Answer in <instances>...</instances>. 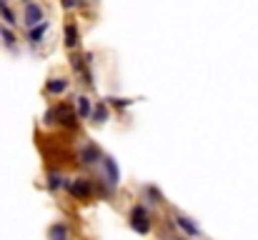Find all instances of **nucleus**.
<instances>
[{
  "instance_id": "obj_9",
  "label": "nucleus",
  "mask_w": 258,
  "mask_h": 240,
  "mask_svg": "<svg viewBox=\"0 0 258 240\" xmlns=\"http://www.w3.org/2000/svg\"><path fill=\"white\" fill-rule=\"evenodd\" d=\"M63 43H66L68 50H78L81 48V30H78L76 20H68L63 25Z\"/></svg>"
},
{
  "instance_id": "obj_11",
  "label": "nucleus",
  "mask_w": 258,
  "mask_h": 240,
  "mask_svg": "<svg viewBox=\"0 0 258 240\" xmlns=\"http://www.w3.org/2000/svg\"><path fill=\"white\" fill-rule=\"evenodd\" d=\"M93 125H105L110 120V108L105 105V100H98L93 103V110H90V118H88Z\"/></svg>"
},
{
  "instance_id": "obj_2",
  "label": "nucleus",
  "mask_w": 258,
  "mask_h": 240,
  "mask_svg": "<svg viewBox=\"0 0 258 240\" xmlns=\"http://www.w3.org/2000/svg\"><path fill=\"white\" fill-rule=\"evenodd\" d=\"M63 190L71 193L76 200H90V198L95 195V190H93V178H86V175L66 178V180H63Z\"/></svg>"
},
{
  "instance_id": "obj_20",
  "label": "nucleus",
  "mask_w": 258,
  "mask_h": 240,
  "mask_svg": "<svg viewBox=\"0 0 258 240\" xmlns=\"http://www.w3.org/2000/svg\"><path fill=\"white\" fill-rule=\"evenodd\" d=\"M60 8L63 10H81V8H88L86 0H60Z\"/></svg>"
},
{
  "instance_id": "obj_18",
  "label": "nucleus",
  "mask_w": 258,
  "mask_h": 240,
  "mask_svg": "<svg viewBox=\"0 0 258 240\" xmlns=\"http://www.w3.org/2000/svg\"><path fill=\"white\" fill-rule=\"evenodd\" d=\"M136 100H131V98H105V105L108 108H115V110H125V108H131Z\"/></svg>"
},
{
  "instance_id": "obj_6",
  "label": "nucleus",
  "mask_w": 258,
  "mask_h": 240,
  "mask_svg": "<svg viewBox=\"0 0 258 240\" xmlns=\"http://www.w3.org/2000/svg\"><path fill=\"white\" fill-rule=\"evenodd\" d=\"M43 20H45V8L38 0H30V3L23 5V25L25 28H33V25H38Z\"/></svg>"
},
{
  "instance_id": "obj_5",
  "label": "nucleus",
  "mask_w": 258,
  "mask_h": 240,
  "mask_svg": "<svg viewBox=\"0 0 258 240\" xmlns=\"http://www.w3.org/2000/svg\"><path fill=\"white\" fill-rule=\"evenodd\" d=\"M103 155H105V153H103V148H100L98 143L86 140V143H83V148L78 150V163H81V165H88V168H93V165H98V163H100Z\"/></svg>"
},
{
  "instance_id": "obj_15",
  "label": "nucleus",
  "mask_w": 258,
  "mask_h": 240,
  "mask_svg": "<svg viewBox=\"0 0 258 240\" xmlns=\"http://www.w3.org/2000/svg\"><path fill=\"white\" fill-rule=\"evenodd\" d=\"M90 110H93V100H90L88 95H78V98H76V113H78V118H81V120H88V118H90Z\"/></svg>"
},
{
  "instance_id": "obj_21",
  "label": "nucleus",
  "mask_w": 258,
  "mask_h": 240,
  "mask_svg": "<svg viewBox=\"0 0 258 240\" xmlns=\"http://www.w3.org/2000/svg\"><path fill=\"white\" fill-rule=\"evenodd\" d=\"M3 5H10V0H0V8H3Z\"/></svg>"
},
{
  "instance_id": "obj_16",
  "label": "nucleus",
  "mask_w": 258,
  "mask_h": 240,
  "mask_svg": "<svg viewBox=\"0 0 258 240\" xmlns=\"http://www.w3.org/2000/svg\"><path fill=\"white\" fill-rule=\"evenodd\" d=\"M0 20H3V25H8V28H13V30H15V25L20 23V20H18V13H15L10 5H3V8H0Z\"/></svg>"
},
{
  "instance_id": "obj_3",
  "label": "nucleus",
  "mask_w": 258,
  "mask_h": 240,
  "mask_svg": "<svg viewBox=\"0 0 258 240\" xmlns=\"http://www.w3.org/2000/svg\"><path fill=\"white\" fill-rule=\"evenodd\" d=\"M98 165H100V170H103V178H100V180H103V183H105L110 190H115V188L120 185V168H118L115 158L105 153V155L100 158V163H98Z\"/></svg>"
},
{
  "instance_id": "obj_10",
  "label": "nucleus",
  "mask_w": 258,
  "mask_h": 240,
  "mask_svg": "<svg viewBox=\"0 0 258 240\" xmlns=\"http://www.w3.org/2000/svg\"><path fill=\"white\" fill-rule=\"evenodd\" d=\"M68 88H71V80L66 78V75H55V78H48L45 88H43V93H45V95H53V98H58V95L68 93Z\"/></svg>"
},
{
  "instance_id": "obj_19",
  "label": "nucleus",
  "mask_w": 258,
  "mask_h": 240,
  "mask_svg": "<svg viewBox=\"0 0 258 240\" xmlns=\"http://www.w3.org/2000/svg\"><path fill=\"white\" fill-rule=\"evenodd\" d=\"M58 120H60V113H58V105H53V108H48V110H45V115H43V123H45V125H58Z\"/></svg>"
},
{
  "instance_id": "obj_22",
  "label": "nucleus",
  "mask_w": 258,
  "mask_h": 240,
  "mask_svg": "<svg viewBox=\"0 0 258 240\" xmlns=\"http://www.w3.org/2000/svg\"><path fill=\"white\" fill-rule=\"evenodd\" d=\"M20 3H23V5H25V3H30V0H20Z\"/></svg>"
},
{
  "instance_id": "obj_12",
  "label": "nucleus",
  "mask_w": 258,
  "mask_h": 240,
  "mask_svg": "<svg viewBox=\"0 0 258 240\" xmlns=\"http://www.w3.org/2000/svg\"><path fill=\"white\" fill-rule=\"evenodd\" d=\"M71 238H73V230H71V225L63 223V220H55V223L48 228V240H71Z\"/></svg>"
},
{
  "instance_id": "obj_14",
  "label": "nucleus",
  "mask_w": 258,
  "mask_h": 240,
  "mask_svg": "<svg viewBox=\"0 0 258 240\" xmlns=\"http://www.w3.org/2000/svg\"><path fill=\"white\" fill-rule=\"evenodd\" d=\"M0 40H3V45H5L10 53H18V35H15L13 28H8V25H3V23H0Z\"/></svg>"
},
{
  "instance_id": "obj_4",
  "label": "nucleus",
  "mask_w": 258,
  "mask_h": 240,
  "mask_svg": "<svg viewBox=\"0 0 258 240\" xmlns=\"http://www.w3.org/2000/svg\"><path fill=\"white\" fill-rule=\"evenodd\" d=\"M71 70H73L76 75H81V78H83V85H86L88 90H93V88H95V80H93V73H90V65H86L83 53L71 50Z\"/></svg>"
},
{
  "instance_id": "obj_8",
  "label": "nucleus",
  "mask_w": 258,
  "mask_h": 240,
  "mask_svg": "<svg viewBox=\"0 0 258 240\" xmlns=\"http://www.w3.org/2000/svg\"><path fill=\"white\" fill-rule=\"evenodd\" d=\"M48 28H50L48 20H43V23H38V25H33V28H28V33H25L28 45H30V48L43 45V43H45V35H48Z\"/></svg>"
},
{
  "instance_id": "obj_13",
  "label": "nucleus",
  "mask_w": 258,
  "mask_h": 240,
  "mask_svg": "<svg viewBox=\"0 0 258 240\" xmlns=\"http://www.w3.org/2000/svg\"><path fill=\"white\" fill-rule=\"evenodd\" d=\"M141 195H143V205H153V208H158V205H163V203H166L163 193H161L156 185H146Z\"/></svg>"
},
{
  "instance_id": "obj_1",
  "label": "nucleus",
  "mask_w": 258,
  "mask_h": 240,
  "mask_svg": "<svg viewBox=\"0 0 258 240\" xmlns=\"http://www.w3.org/2000/svg\"><path fill=\"white\" fill-rule=\"evenodd\" d=\"M128 225H131L133 233H138V235H148V233L153 230V215H151L148 205L136 203V205L131 208V213H128Z\"/></svg>"
},
{
  "instance_id": "obj_7",
  "label": "nucleus",
  "mask_w": 258,
  "mask_h": 240,
  "mask_svg": "<svg viewBox=\"0 0 258 240\" xmlns=\"http://www.w3.org/2000/svg\"><path fill=\"white\" fill-rule=\"evenodd\" d=\"M173 225L175 228H180L183 233H185V238H201L203 233H201V228H198V223L196 220H190L188 215H180V213H175V215H171Z\"/></svg>"
},
{
  "instance_id": "obj_17",
  "label": "nucleus",
  "mask_w": 258,
  "mask_h": 240,
  "mask_svg": "<svg viewBox=\"0 0 258 240\" xmlns=\"http://www.w3.org/2000/svg\"><path fill=\"white\" fill-rule=\"evenodd\" d=\"M63 180H66V178H63L58 170H48V183H45V185H48L50 193H58V190L63 188Z\"/></svg>"
}]
</instances>
